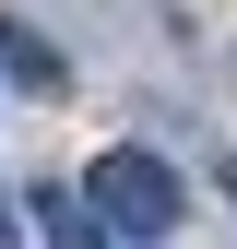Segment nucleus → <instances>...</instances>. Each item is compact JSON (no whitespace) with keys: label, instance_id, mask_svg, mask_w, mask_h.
I'll return each mask as SVG.
<instances>
[{"label":"nucleus","instance_id":"1","mask_svg":"<svg viewBox=\"0 0 237 249\" xmlns=\"http://www.w3.org/2000/svg\"><path fill=\"white\" fill-rule=\"evenodd\" d=\"M83 213L107 237H131V249H166V237H190V178L166 154H142V142H107L83 166Z\"/></svg>","mask_w":237,"mask_h":249},{"label":"nucleus","instance_id":"2","mask_svg":"<svg viewBox=\"0 0 237 249\" xmlns=\"http://www.w3.org/2000/svg\"><path fill=\"white\" fill-rule=\"evenodd\" d=\"M0 71H12L24 95H59V83H71V71H59V48L36 36V24H12V12H0Z\"/></svg>","mask_w":237,"mask_h":249},{"label":"nucleus","instance_id":"3","mask_svg":"<svg viewBox=\"0 0 237 249\" xmlns=\"http://www.w3.org/2000/svg\"><path fill=\"white\" fill-rule=\"evenodd\" d=\"M36 226H48V249H118L95 213H83V190H36Z\"/></svg>","mask_w":237,"mask_h":249},{"label":"nucleus","instance_id":"4","mask_svg":"<svg viewBox=\"0 0 237 249\" xmlns=\"http://www.w3.org/2000/svg\"><path fill=\"white\" fill-rule=\"evenodd\" d=\"M0 237H12V202H0Z\"/></svg>","mask_w":237,"mask_h":249}]
</instances>
